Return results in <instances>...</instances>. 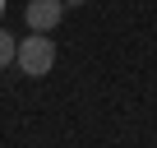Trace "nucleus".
Returning <instances> with one entry per match:
<instances>
[{"mask_svg":"<svg viewBox=\"0 0 157 148\" xmlns=\"http://www.w3.org/2000/svg\"><path fill=\"white\" fill-rule=\"evenodd\" d=\"M14 65L28 74V79H46L51 65H56V42H51L46 33H28V37L19 42V51H14Z\"/></svg>","mask_w":157,"mask_h":148,"instance_id":"nucleus-1","label":"nucleus"},{"mask_svg":"<svg viewBox=\"0 0 157 148\" xmlns=\"http://www.w3.org/2000/svg\"><path fill=\"white\" fill-rule=\"evenodd\" d=\"M23 19H28L33 33H51L65 19V0H28V5H23Z\"/></svg>","mask_w":157,"mask_h":148,"instance_id":"nucleus-2","label":"nucleus"},{"mask_svg":"<svg viewBox=\"0 0 157 148\" xmlns=\"http://www.w3.org/2000/svg\"><path fill=\"white\" fill-rule=\"evenodd\" d=\"M14 51H19V42H14L5 28H0V69H5V65H14Z\"/></svg>","mask_w":157,"mask_h":148,"instance_id":"nucleus-3","label":"nucleus"},{"mask_svg":"<svg viewBox=\"0 0 157 148\" xmlns=\"http://www.w3.org/2000/svg\"><path fill=\"white\" fill-rule=\"evenodd\" d=\"M65 5H88V0H65Z\"/></svg>","mask_w":157,"mask_h":148,"instance_id":"nucleus-4","label":"nucleus"},{"mask_svg":"<svg viewBox=\"0 0 157 148\" xmlns=\"http://www.w3.org/2000/svg\"><path fill=\"white\" fill-rule=\"evenodd\" d=\"M0 19H5V0H0Z\"/></svg>","mask_w":157,"mask_h":148,"instance_id":"nucleus-5","label":"nucleus"}]
</instances>
